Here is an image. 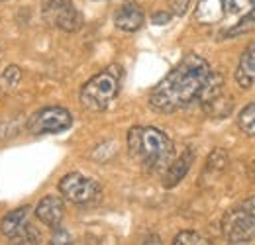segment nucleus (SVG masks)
<instances>
[{
    "instance_id": "obj_13",
    "label": "nucleus",
    "mask_w": 255,
    "mask_h": 245,
    "mask_svg": "<svg viewBox=\"0 0 255 245\" xmlns=\"http://www.w3.org/2000/svg\"><path fill=\"white\" fill-rule=\"evenodd\" d=\"M224 14H226L224 0H198L196 10H194V20L198 24L210 26V24L220 22Z\"/></svg>"
},
{
    "instance_id": "obj_6",
    "label": "nucleus",
    "mask_w": 255,
    "mask_h": 245,
    "mask_svg": "<svg viewBox=\"0 0 255 245\" xmlns=\"http://www.w3.org/2000/svg\"><path fill=\"white\" fill-rule=\"evenodd\" d=\"M73 125V114L61 106H47L41 108L28 120V131L32 135H47V133H61Z\"/></svg>"
},
{
    "instance_id": "obj_8",
    "label": "nucleus",
    "mask_w": 255,
    "mask_h": 245,
    "mask_svg": "<svg viewBox=\"0 0 255 245\" xmlns=\"http://www.w3.org/2000/svg\"><path fill=\"white\" fill-rule=\"evenodd\" d=\"M35 216L39 218V222L47 228H57L61 226V220L65 216V204L61 196L57 194H47L45 198L39 200V204L35 206Z\"/></svg>"
},
{
    "instance_id": "obj_7",
    "label": "nucleus",
    "mask_w": 255,
    "mask_h": 245,
    "mask_svg": "<svg viewBox=\"0 0 255 245\" xmlns=\"http://www.w3.org/2000/svg\"><path fill=\"white\" fill-rule=\"evenodd\" d=\"M43 20L67 33L83 28V16L71 0H43Z\"/></svg>"
},
{
    "instance_id": "obj_23",
    "label": "nucleus",
    "mask_w": 255,
    "mask_h": 245,
    "mask_svg": "<svg viewBox=\"0 0 255 245\" xmlns=\"http://www.w3.org/2000/svg\"><path fill=\"white\" fill-rule=\"evenodd\" d=\"M169 20H171V16H169V14H165V12L153 14V24H167Z\"/></svg>"
},
{
    "instance_id": "obj_12",
    "label": "nucleus",
    "mask_w": 255,
    "mask_h": 245,
    "mask_svg": "<svg viewBox=\"0 0 255 245\" xmlns=\"http://www.w3.org/2000/svg\"><path fill=\"white\" fill-rule=\"evenodd\" d=\"M28 218H30V206H20V208L8 212L0 220V234L8 240H14L26 228Z\"/></svg>"
},
{
    "instance_id": "obj_21",
    "label": "nucleus",
    "mask_w": 255,
    "mask_h": 245,
    "mask_svg": "<svg viewBox=\"0 0 255 245\" xmlns=\"http://www.w3.org/2000/svg\"><path fill=\"white\" fill-rule=\"evenodd\" d=\"M187 4H189V0H171V10L181 16V14H185Z\"/></svg>"
},
{
    "instance_id": "obj_16",
    "label": "nucleus",
    "mask_w": 255,
    "mask_h": 245,
    "mask_svg": "<svg viewBox=\"0 0 255 245\" xmlns=\"http://www.w3.org/2000/svg\"><path fill=\"white\" fill-rule=\"evenodd\" d=\"M230 159H228V153L224 149H214L212 153L208 155V161H206V173H222L224 169L228 167Z\"/></svg>"
},
{
    "instance_id": "obj_22",
    "label": "nucleus",
    "mask_w": 255,
    "mask_h": 245,
    "mask_svg": "<svg viewBox=\"0 0 255 245\" xmlns=\"http://www.w3.org/2000/svg\"><path fill=\"white\" fill-rule=\"evenodd\" d=\"M69 242V236H67V232H57L53 238H51V244H67Z\"/></svg>"
},
{
    "instance_id": "obj_3",
    "label": "nucleus",
    "mask_w": 255,
    "mask_h": 245,
    "mask_svg": "<svg viewBox=\"0 0 255 245\" xmlns=\"http://www.w3.org/2000/svg\"><path fill=\"white\" fill-rule=\"evenodd\" d=\"M120 81H122V69L118 65L106 67L104 71H100L83 85L79 94L81 106L89 112L106 110L120 92Z\"/></svg>"
},
{
    "instance_id": "obj_2",
    "label": "nucleus",
    "mask_w": 255,
    "mask_h": 245,
    "mask_svg": "<svg viewBox=\"0 0 255 245\" xmlns=\"http://www.w3.org/2000/svg\"><path fill=\"white\" fill-rule=\"evenodd\" d=\"M128 149L129 155L149 173L163 171L173 161V141L157 127L135 125L128 131Z\"/></svg>"
},
{
    "instance_id": "obj_9",
    "label": "nucleus",
    "mask_w": 255,
    "mask_h": 245,
    "mask_svg": "<svg viewBox=\"0 0 255 245\" xmlns=\"http://www.w3.org/2000/svg\"><path fill=\"white\" fill-rule=\"evenodd\" d=\"M145 22V14L137 2H124L114 14V26L122 31H137Z\"/></svg>"
},
{
    "instance_id": "obj_19",
    "label": "nucleus",
    "mask_w": 255,
    "mask_h": 245,
    "mask_svg": "<svg viewBox=\"0 0 255 245\" xmlns=\"http://www.w3.org/2000/svg\"><path fill=\"white\" fill-rule=\"evenodd\" d=\"M14 240H16L18 244H39V242H41V236H39V232H37L35 228L26 224V228H24Z\"/></svg>"
},
{
    "instance_id": "obj_24",
    "label": "nucleus",
    "mask_w": 255,
    "mask_h": 245,
    "mask_svg": "<svg viewBox=\"0 0 255 245\" xmlns=\"http://www.w3.org/2000/svg\"><path fill=\"white\" fill-rule=\"evenodd\" d=\"M250 173H252V175L255 177V161L252 163V167H250Z\"/></svg>"
},
{
    "instance_id": "obj_18",
    "label": "nucleus",
    "mask_w": 255,
    "mask_h": 245,
    "mask_svg": "<svg viewBox=\"0 0 255 245\" xmlns=\"http://www.w3.org/2000/svg\"><path fill=\"white\" fill-rule=\"evenodd\" d=\"M173 244L175 245H206V244H210V242H208L204 236L196 234V232H181V234L175 236Z\"/></svg>"
},
{
    "instance_id": "obj_10",
    "label": "nucleus",
    "mask_w": 255,
    "mask_h": 245,
    "mask_svg": "<svg viewBox=\"0 0 255 245\" xmlns=\"http://www.w3.org/2000/svg\"><path fill=\"white\" fill-rule=\"evenodd\" d=\"M192 163H194V151L192 149H185L175 161H171L167 165V173H165V179H163V186L165 188L177 186V184L187 177V173L191 171Z\"/></svg>"
},
{
    "instance_id": "obj_20",
    "label": "nucleus",
    "mask_w": 255,
    "mask_h": 245,
    "mask_svg": "<svg viewBox=\"0 0 255 245\" xmlns=\"http://www.w3.org/2000/svg\"><path fill=\"white\" fill-rule=\"evenodd\" d=\"M248 6V0H224L226 12H242Z\"/></svg>"
},
{
    "instance_id": "obj_4",
    "label": "nucleus",
    "mask_w": 255,
    "mask_h": 245,
    "mask_svg": "<svg viewBox=\"0 0 255 245\" xmlns=\"http://www.w3.org/2000/svg\"><path fill=\"white\" fill-rule=\"evenodd\" d=\"M59 192L63 194L65 200L85 206V204H93L100 198L102 188L91 177H85L81 173H69L59 183Z\"/></svg>"
},
{
    "instance_id": "obj_5",
    "label": "nucleus",
    "mask_w": 255,
    "mask_h": 245,
    "mask_svg": "<svg viewBox=\"0 0 255 245\" xmlns=\"http://www.w3.org/2000/svg\"><path fill=\"white\" fill-rule=\"evenodd\" d=\"M222 234L230 244L252 242L255 238V216L242 204L228 210L222 218Z\"/></svg>"
},
{
    "instance_id": "obj_17",
    "label": "nucleus",
    "mask_w": 255,
    "mask_h": 245,
    "mask_svg": "<svg viewBox=\"0 0 255 245\" xmlns=\"http://www.w3.org/2000/svg\"><path fill=\"white\" fill-rule=\"evenodd\" d=\"M255 30V8H252L234 28L226 31V37H234V35H242V33H248V31Z\"/></svg>"
},
{
    "instance_id": "obj_14",
    "label": "nucleus",
    "mask_w": 255,
    "mask_h": 245,
    "mask_svg": "<svg viewBox=\"0 0 255 245\" xmlns=\"http://www.w3.org/2000/svg\"><path fill=\"white\" fill-rule=\"evenodd\" d=\"M20 81H22V69L16 67V65L6 67L0 73V92L8 94V92L16 91V87L20 85Z\"/></svg>"
},
{
    "instance_id": "obj_11",
    "label": "nucleus",
    "mask_w": 255,
    "mask_h": 245,
    "mask_svg": "<svg viewBox=\"0 0 255 245\" xmlns=\"http://www.w3.org/2000/svg\"><path fill=\"white\" fill-rule=\"evenodd\" d=\"M236 83L242 89H252L255 85V41L244 49L240 57L238 69H236Z\"/></svg>"
},
{
    "instance_id": "obj_15",
    "label": "nucleus",
    "mask_w": 255,
    "mask_h": 245,
    "mask_svg": "<svg viewBox=\"0 0 255 245\" xmlns=\"http://www.w3.org/2000/svg\"><path fill=\"white\" fill-rule=\"evenodd\" d=\"M238 125L246 135H255V102L248 104L240 116H238Z\"/></svg>"
},
{
    "instance_id": "obj_1",
    "label": "nucleus",
    "mask_w": 255,
    "mask_h": 245,
    "mask_svg": "<svg viewBox=\"0 0 255 245\" xmlns=\"http://www.w3.org/2000/svg\"><path fill=\"white\" fill-rule=\"evenodd\" d=\"M208 75V61L196 53H187L149 92V106L163 114L187 108L194 100H198Z\"/></svg>"
}]
</instances>
